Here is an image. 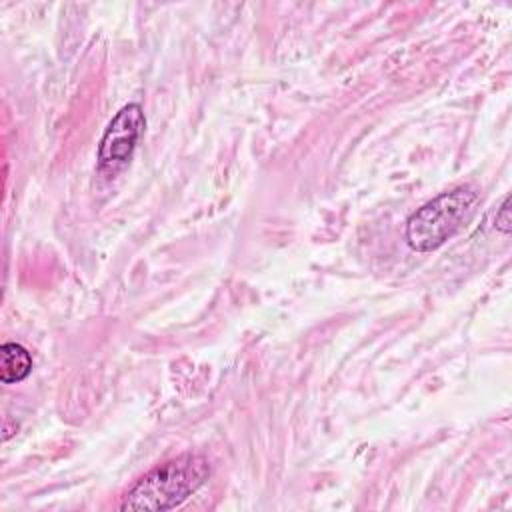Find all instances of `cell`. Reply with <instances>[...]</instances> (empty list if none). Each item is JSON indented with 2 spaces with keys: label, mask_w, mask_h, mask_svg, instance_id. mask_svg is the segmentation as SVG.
Masks as SVG:
<instances>
[{
  "label": "cell",
  "mask_w": 512,
  "mask_h": 512,
  "mask_svg": "<svg viewBox=\"0 0 512 512\" xmlns=\"http://www.w3.org/2000/svg\"><path fill=\"white\" fill-rule=\"evenodd\" d=\"M212 474L202 454H180L146 472L122 498L120 510L164 512L184 504Z\"/></svg>",
  "instance_id": "cell-1"
},
{
  "label": "cell",
  "mask_w": 512,
  "mask_h": 512,
  "mask_svg": "<svg viewBox=\"0 0 512 512\" xmlns=\"http://www.w3.org/2000/svg\"><path fill=\"white\" fill-rule=\"evenodd\" d=\"M480 196L470 186L442 192L416 208L404 226V238L416 252H432L456 236L476 214Z\"/></svg>",
  "instance_id": "cell-2"
},
{
  "label": "cell",
  "mask_w": 512,
  "mask_h": 512,
  "mask_svg": "<svg viewBox=\"0 0 512 512\" xmlns=\"http://www.w3.org/2000/svg\"><path fill=\"white\" fill-rule=\"evenodd\" d=\"M144 128L146 118L142 106L136 102L122 106L100 138L98 170L110 174L122 170L130 162L134 148L144 134Z\"/></svg>",
  "instance_id": "cell-3"
},
{
  "label": "cell",
  "mask_w": 512,
  "mask_h": 512,
  "mask_svg": "<svg viewBox=\"0 0 512 512\" xmlns=\"http://www.w3.org/2000/svg\"><path fill=\"white\" fill-rule=\"evenodd\" d=\"M0 380L2 384H18L32 372V356L18 342H6L0 348Z\"/></svg>",
  "instance_id": "cell-4"
},
{
  "label": "cell",
  "mask_w": 512,
  "mask_h": 512,
  "mask_svg": "<svg viewBox=\"0 0 512 512\" xmlns=\"http://www.w3.org/2000/svg\"><path fill=\"white\" fill-rule=\"evenodd\" d=\"M496 228L504 234L510 232V198L504 196L502 204L496 208Z\"/></svg>",
  "instance_id": "cell-5"
}]
</instances>
